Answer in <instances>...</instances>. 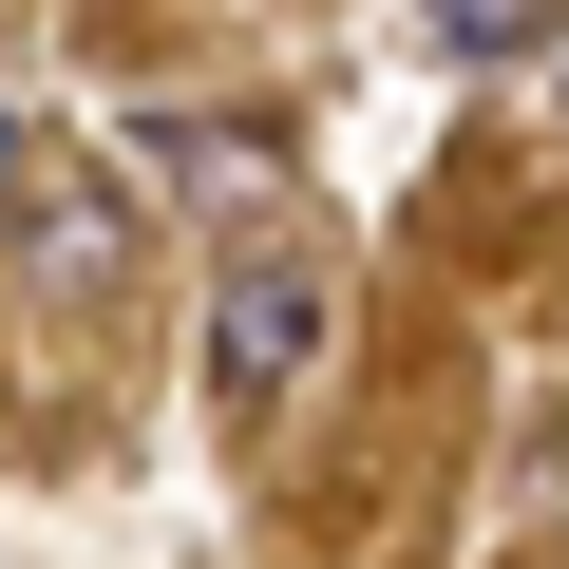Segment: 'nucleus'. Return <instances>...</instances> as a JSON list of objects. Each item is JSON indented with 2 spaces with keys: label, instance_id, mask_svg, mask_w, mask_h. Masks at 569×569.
I'll return each instance as SVG.
<instances>
[{
  "label": "nucleus",
  "instance_id": "obj_1",
  "mask_svg": "<svg viewBox=\"0 0 569 569\" xmlns=\"http://www.w3.org/2000/svg\"><path fill=\"white\" fill-rule=\"evenodd\" d=\"M323 266L305 247H284V228H247L228 266H209V399L228 418H284V399H305V361H323Z\"/></svg>",
  "mask_w": 569,
  "mask_h": 569
},
{
  "label": "nucleus",
  "instance_id": "obj_2",
  "mask_svg": "<svg viewBox=\"0 0 569 569\" xmlns=\"http://www.w3.org/2000/svg\"><path fill=\"white\" fill-rule=\"evenodd\" d=\"M418 20H437L456 58H550V39H569V0H418Z\"/></svg>",
  "mask_w": 569,
  "mask_h": 569
},
{
  "label": "nucleus",
  "instance_id": "obj_3",
  "mask_svg": "<svg viewBox=\"0 0 569 569\" xmlns=\"http://www.w3.org/2000/svg\"><path fill=\"white\" fill-rule=\"evenodd\" d=\"M20 171H39V152H20V133H0V209H20Z\"/></svg>",
  "mask_w": 569,
  "mask_h": 569
}]
</instances>
